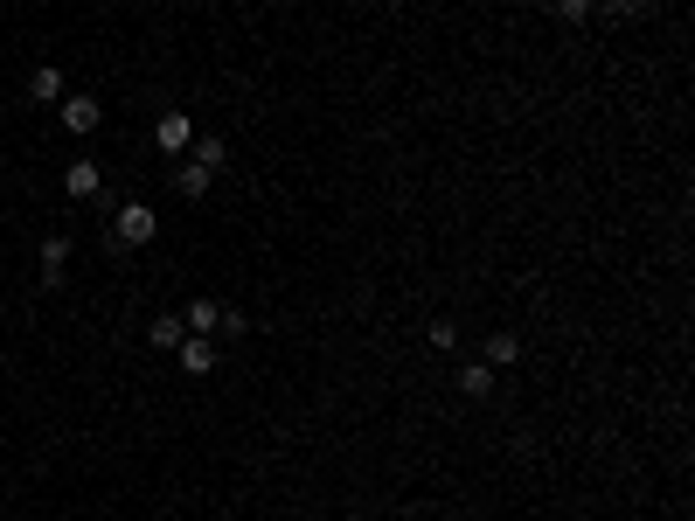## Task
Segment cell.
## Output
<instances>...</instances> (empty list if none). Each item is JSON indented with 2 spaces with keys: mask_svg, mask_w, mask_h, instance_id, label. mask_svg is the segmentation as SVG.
<instances>
[{
  "mask_svg": "<svg viewBox=\"0 0 695 521\" xmlns=\"http://www.w3.org/2000/svg\"><path fill=\"white\" fill-rule=\"evenodd\" d=\"M28 98H35V105H56V98H63V70H56V63H42V70L28 77Z\"/></svg>",
  "mask_w": 695,
  "mask_h": 521,
  "instance_id": "5b68a950",
  "label": "cell"
},
{
  "mask_svg": "<svg viewBox=\"0 0 695 521\" xmlns=\"http://www.w3.org/2000/svg\"><path fill=\"white\" fill-rule=\"evenodd\" d=\"M98 119H105V105H98V98H63V126L77 132V139H84V132H98Z\"/></svg>",
  "mask_w": 695,
  "mask_h": 521,
  "instance_id": "3957f363",
  "label": "cell"
},
{
  "mask_svg": "<svg viewBox=\"0 0 695 521\" xmlns=\"http://www.w3.org/2000/svg\"><path fill=\"white\" fill-rule=\"evenodd\" d=\"M153 146H160V153H181V146H195V126H188L181 112H167V119L153 126Z\"/></svg>",
  "mask_w": 695,
  "mask_h": 521,
  "instance_id": "277c9868",
  "label": "cell"
},
{
  "mask_svg": "<svg viewBox=\"0 0 695 521\" xmlns=\"http://www.w3.org/2000/svg\"><path fill=\"white\" fill-rule=\"evenodd\" d=\"M174 188H181L188 202H202V195H209V167H195V160H188V167L174 174Z\"/></svg>",
  "mask_w": 695,
  "mask_h": 521,
  "instance_id": "9c48e42d",
  "label": "cell"
},
{
  "mask_svg": "<svg viewBox=\"0 0 695 521\" xmlns=\"http://www.w3.org/2000/svg\"><path fill=\"white\" fill-rule=\"evenodd\" d=\"M181 320H188L195 334H209V327H223V306H216V299H195V306H188Z\"/></svg>",
  "mask_w": 695,
  "mask_h": 521,
  "instance_id": "30bf717a",
  "label": "cell"
},
{
  "mask_svg": "<svg viewBox=\"0 0 695 521\" xmlns=\"http://www.w3.org/2000/svg\"><path fill=\"white\" fill-rule=\"evenodd\" d=\"M63 258H70V237H49L42 244V285H63Z\"/></svg>",
  "mask_w": 695,
  "mask_h": 521,
  "instance_id": "ba28073f",
  "label": "cell"
},
{
  "mask_svg": "<svg viewBox=\"0 0 695 521\" xmlns=\"http://www.w3.org/2000/svg\"><path fill=\"white\" fill-rule=\"evenodd\" d=\"M146 341H153V348H181V341H188V320H181V313H160V320L146 327Z\"/></svg>",
  "mask_w": 695,
  "mask_h": 521,
  "instance_id": "8992f818",
  "label": "cell"
},
{
  "mask_svg": "<svg viewBox=\"0 0 695 521\" xmlns=\"http://www.w3.org/2000/svg\"><path fill=\"white\" fill-rule=\"evenodd\" d=\"M556 14H563V21H584V14H591V0H556Z\"/></svg>",
  "mask_w": 695,
  "mask_h": 521,
  "instance_id": "9a60e30c",
  "label": "cell"
},
{
  "mask_svg": "<svg viewBox=\"0 0 695 521\" xmlns=\"http://www.w3.org/2000/svg\"><path fill=\"white\" fill-rule=\"evenodd\" d=\"M223 160H230V146H223V139H195V167H209V174H216Z\"/></svg>",
  "mask_w": 695,
  "mask_h": 521,
  "instance_id": "4fadbf2b",
  "label": "cell"
},
{
  "mask_svg": "<svg viewBox=\"0 0 695 521\" xmlns=\"http://www.w3.org/2000/svg\"><path fill=\"white\" fill-rule=\"evenodd\" d=\"M105 188V174H98V160H70V174H63V195L70 202H91Z\"/></svg>",
  "mask_w": 695,
  "mask_h": 521,
  "instance_id": "7a4b0ae2",
  "label": "cell"
},
{
  "mask_svg": "<svg viewBox=\"0 0 695 521\" xmlns=\"http://www.w3.org/2000/svg\"><path fill=\"white\" fill-rule=\"evenodd\" d=\"M112 230H119V244L139 251V244H153V230H160V216L146 209V202H119V216H112Z\"/></svg>",
  "mask_w": 695,
  "mask_h": 521,
  "instance_id": "6da1fadb",
  "label": "cell"
},
{
  "mask_svg": "<svg viewBox=\"0 0 695 521\" xmlns=\"http://www.w3.org/2000/svg\"><path fill=\"white\" fill-rule=\"evenodd\" d=\"M431 348H459V320H431Z\"/></svg>",
  "mask_w": 695,
  "mask_h": 521,
  "instance_id": "5bb4252c",
  "label": "cell"
},
{
  "mask_svg": "<svg viewBox=\"0 0 695 521\" xmlns=\"http://www.w3.org/2000/svg\"><path fill=\"white\" fill-rule=\"evenodd\" d=\"M487 390H494L487 362H466V369H459V396H487Z\"/></svg>",
  "mask_w": 695,
  "mask_h": 521,
  "instance_id": "7c38bea8",
  "label": "cell"
},
{
  "mask_svg": "<svg viewBox=\"0 0 695 521\" xmlns=\"http://www.w3.org/2000/svg\"><path fill=\"white\" fill-rule=\"evenodd\" d=\"M605 7H612V14H640L647 0H605Z\"/></svg>",
  "mask_w": 695,
  "mask_h": 521,
  "instance_id": "2e32d148",
  "label": "cell"
},
{
  "mask_svg": "<svg viewBox=\"0 0 695 521\" xmlns=\"http://www.w3.org/2000/svg\"><path fill=\"white\" fill-rule=\"evenodd\" d=\"M181 369H188V376H209V369H216V348H209V334L181 341Z\"/></svg>",
  "mask_w": 695,
  "mask_h": 521,
  "instance_id": "52a82bcc",
  "label": "cell"
},
{
  "mask_svg": "<svg viewBox=\"0 0 695 521\" xmlns=\"http://www.w3.org/2000/svg\"><path fill=\"white\" fill-rule=\"evenodd\" d=\"M515 355H522V341H515V334H487V369H508Z\"/></svg>",
  "mask_w": 695,
  "mask_h": 521,
  "instance_id": "8fae6325",
  "label": "cell"
}]
</instances>
